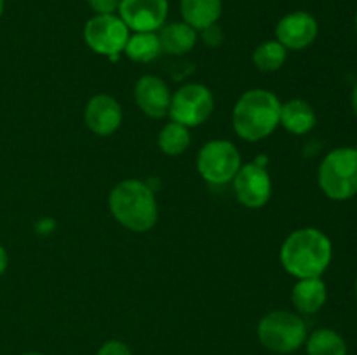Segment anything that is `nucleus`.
<instances>
[{
  "instance_id": "1a4fd4ad",
  "label": "nucleus",
  "mask_w": 357,
  "mask_h": 355,
  "mask_svg": "<svg viewBox=\"0 0 357 355\" xmlns=\"http://www.w3.org/2000/svg\"><path fill=\"white\" fill-rule=\"evenodd\" d=\"M234 191L244 207L260 209L268 202L272 181L267 171L258 164H244L234 178Z\"/></svg>"
},
{
  "instance_id": "ddd939ff",
  "label": "nucleus",
  "mask_w": 357,
  "mask_h": 355,
  "mask_svg": "<svg viewBox=\"0 0 357 355\" xmlns=\"http://www.w3.org/2000/svg\"><path fill=\"white\" fill-rule=\"evenodd\" d=\"M135 101L146 117L162 118L169 113L171 93L162 79L155 75H143L135 86Z\"/></svg>"
},
{
  "instance_id": "a211bd4d",
  "label": "nucleus",
  "mask_w": 357,
  "mask_h": 355,
  "mask_svg": "<svg viewBox=\"0 0 357 355\" xmlns=\"http://www.w3.org/2000/svg\"><path fill=\"white\" fill-rule=\"evenodd\" d=\"M124 52L129 59L136 63L153 61L162 52L159 35L155 31H136L135 35H129Z\"/></svg>"
},
{
  "instance_id": "dca6fc26",
  "label": "nucleus",
  "mask_w": 357,
  "mask_h": 355,
  "mask_svg": "<svg viewBox=\"0 0 357 355\" xmlns=\"http://www.w3.org/2000/svg\"><path fill=\"white\" fill-rule=\"evenodd\" d=\"M183 23L197 30L216 24L222 16V0H181L180 3Z\"/></svg>"
},
{
  "instance_id": "39448f33",
  "label": "nucleus",
  "mask_w": 357,
  "mask_h": 355,
  "mask_svg": "<svg viewBox=\"0 0 357 355\" xmlns=\"http://www.w3.org/2000/svg\"><path fill=\"white\" fill-rule=\"evenodd\" d=\"M257 334L260 343L274 354H293L307 340V326L302 317L286 310H275L261 317Z\"/></svg>"
},
{
  "instance_id": "2eb2a0df",
  "label": "nucleus",
  "mask_w": 357,
  "mask_h": 355,
  "mask_svg": "<svg viewBox=\"0 0 357 355\" xmlns=\"http://www.w3.org/2000/svg\"><path fill=\"white\" fill-rule=\"evenodd\" d=\"M316 111L307 101L291 100L288 103L281 104V117L279 124L288 132L296 136H303L316 127Z\"/></svg>"
},
{
  "instance_id": "4be33fe9",
  "label": "nucleus",
  "mask_w": 357,
  "mask_h": 355,
  "mask_svg": "<svg viewBox=\"0 0 357 355\" xmlns=\"http://www.w3.org/2000/svg\"><path fill=\"white\" fill-rule=\"evenodd\" d=\"M98 355H132V354L126 343H122V341L119 340H110L107 341V343L101 345V348L98 350Z\"/></svg>"
},
{
  "instance_id": "0eeeda50",
  "label": "nucleus",
  "mask_w": 357,
  "mask_h": 355,
  "mask_svg": "<svg viewBox=\"0 0 357 355\" xmlns=\"http://www.w3.org/2000/svg\"><path fill=\"white\" fill-rule=\"evenodd\" d=\"M215 108L211 90L202 84H187L171 94L169 117L185 127H197L209 118Z\"/></svg>"
},
{
  "instance_id": "9b49d317",
  "label": "nucleus",
  "mask_w": 357,
  "mask_h": 355,
  "mask_svg": "<svg viewBox=\"0 0 357 355\" xmlns=\"http://www.w3.org/2000/svg\"><path fill=\"white\" fill-rule=\"evenodd\" d=\"M319 33L316 17L303 10L286 14L275 26V37L279 44L291 51H300L312 44Z\"/></svg>"
},
{
  "instance_id": "393cba45",
  "label": "nucleus",
  "mask_w": 357,
  "mask_h": 355,
  "mask_svg": "<svg viewBox=\"0 0 357 355\" xmlns=\"http://www.w3.org/2000/svg\"><path fill=\"white\" fill-rule=\"evenodd\" d=\"M7 263H9V258H7V251L0 246V275H3V271L7 270Z\"/></svg>"
},
{
  "instance_id": "20e7f679",
  "label": "nucleus",
  "mask_w": 357,
  "mask_h": 355,
  "mask_svg": "<svg viewBox=\"0 0 357 355\" xmlns=\"http://www.w3.org/2000/svg\"><path fill=\"white\" fill-rule=\"evenodd\" d=\"M321 190L331 200H349L357 194V148L342 146L328 153L317 173Z\"/></svg>"
},
{
  "instance_id": "f3484780",
  "label": "nucleus",
  "mask_w": 357,
  "mask_h": 355,
  "mask_svg": "<svg viewBox=\"0 0 357 355\" xmlns=\"http://www.w3.org/2000/svg\"><path fill=\"white\" fill-rule=\"evenodd\" d=\"M160 47L167 54H187L197 42V31L187 23H169L160 28Z\"/></svg>"
},
{
  "instance_id": "7ed1b4c3",
  "label": "nucleus",
  "mask_w": 357,
  "mask_h": 355,
  "mask_svg": "<svg viewBox=\"0 0 357 355\" xmlns=\"http://www.w3.org/2000/svg\"><path fill=\"white\" fill-rule=\"evenodd\" d=\"M108 205L114 218L132 232H146L157 223L155 195L139 180H124L110 191Z\"/></svg>"
},
{
  "instance_id": "4468645a",
  "label": "nucleus",
  "mask_w": 357,
  "mask_h": 355,
  "mask_svg": "<svg viewBox=\"0 0 357 355\" xmlns=\"http://www.w3.org/2000/svg\"><path fill=\"white\" fill-rule=\"evenodd\" d=\"M326 299L328 289L326 284L321 281V277L300 278L291 292L293 306L303 315H312V313L319 312Z\"/></svg>"
},
{
  "instance_id": "aec40b11",
  "label": "nucleus",
  "mask_w": 357,
  "mask_h": 355,
  "mask_svg": "<svg viewBox=\"0 0 357 355\" xmlns=\"http://www.w3.org/2000/svg\"><path fill=\"white\" fill-rule=\"evenodd\" d=\"M188 146H190V131L185 125L178 124V122L171 120L159 132V148L166 155H181Z\"/></svg>"
},
{
  "instance_id": "423d86ee",
  "label": "nucleus",
  "mask_w": 357,
  "mask_h": 355,
  "mask_svg": "<svg viewBox=\"0 0 357 355\" xmlns=\"http://www.w3.org/2000/svg\"><path fill=\"white\" fill-rule=\"evenodd\" d=\"M241 153L236 145L227 139L206 143L197 155V169L211 184H225L236 178L241 169Z\"/></svg>"
},
{
  "instance_id": "f03ea898",
  "label": "nucleus",
  "mask_w": 357,
  "mask_h": 355,
  "mask_svg": "<svg viewBox=\"0 0 357 355\" xmlns=\"http://www.w3.org/2000/svg\"><path fill=\"white\" fill-rule=\"evenodd\" d=\"M279 117V97L271 90L251 89L244 93L234 106L232 125L239 138L255 143L265 139L275 131Z\"/></svg>"
},
{
  "instance_id": "6e6552de",
  "label": "nucleus",
  "mask_w": 357,
  "mask_h": 355,
  "mask_svg": "<svg viewBox=\"0 0 357 355\" xmlns=\"http://www.w3.org/2000/svg\"><path fill=\"white\" fill-rule=\"evenodd\" d=\"M84 40L96 54L117 59L129 40V28L115 14H96L86 23Z\"/></svg>"
},
{
  "instance_id": "f257e3e1",
  "label": "nucleus",
  "mask_w": 357,
  "mask_h": 355,
  "mask_svg": "<svg viewBox=\"0 0 357 355\" xmlns=\"http://www.w3.org/2000/svg\"><path fill=\"white\" fill-rule=\"evenodd\" d=\"M333 246L317 228H300L289 233L281 247V263L289 275L300 278L321 277L330 267Z\"/></svg>"
},
{
  "instance_id": "a878e982",
  "label": "nucleus",
  "mask_w": 357,
  "mask_h": 355,
  "mask_svg": "<svg viewBox=\"0 0 357 355\" xmlns=\"http://www.w3.org/2000/svg\"><path fill=\"white\" fill-rule=\"evenodd\" d=\"M351 103H352V111H354V115L357 117V84L354 86V89H352Z\"/></svg>"
},
{
  "instance_id": "c756f323",
  "label": "nucleus",
  "mask_w": 357,
  "mask_h": 355,
  "mask_svg": "<svg viewBox=\"0 0 357 355\" xmlns=\"http://www.w3.org/2000/svg\"><path fill=\"white\" fill-rule=\"evenodd\" d=\"M356 296H357V281H356Z\"/></svg>"
},
{
  "instance_id": "9d476101",
  "label": "nucleus",
  "mask_w": 357,
  "mask_h": 355,
  "mask_svg": "<svg viewBox=\"0 0 357 355\" xmlns=\"http://www.w3.org/2000/svg\"><path fill=\"white\" fill-rule=\"evenodd\" d=\"M167 10V0H121L119 17L132 31H157L166 23Z\"/></svg>"
},
{
  "instance_id": "f8f14e48",
  "label": "nucleus",
  "mask_w": 357,
  "mask_h": 355,
  "mask_svg": "<svg viewBox=\"0 0 357 355\" xmlns=\"http://www.w3.org/2000/svg\"><path fill=\"white\" fill-rule=\"evenodd\" d=\"M84 118L94 134L110 136L121 127L122 108L115 97L108 94H96L87 103Z\"/></svg>"
},
{
  "instance_id": "b1692460",
  "label": "nucleus",
  "mask_w": 357,
  "mask_h": 355,
  "mask_svg": "<svg viewBox=\"0 0 357 355\" xmlns=\"http://www.w3.org/2000/svg\"><path fill=\"white\" fill-rule=\"evenodd\" d=\"M202 33H204V42L208 45H213V47H215V45L222 44L223 33H222V30H220V28L216 26V24H213V26H209V28H206V30H202Z\"/></svg>"
},
{
  "instance_id": "412c9836",
  "label": "nucleus",
  "mask_w": 357,
  "mask_h": 355,
  "mask_svg": "<svg viewBox=\"0 0 357 355\" xmlns=\"http://www.w3.org/2000/svg\"><path fill=\"white\" fill-rule=\"evenodd\" d=\"M288 58V49L278 40H268L258 45L253 52V63L261 72H278Z\"/></svg>"
},
{
  "instance_id": "5701e85b",
  "label": "nucleus",
  "mask_w": 357,
  "mask_h": 355,
  "mask_svg": "<svg viewBox=\"0 0 357 355\" xmlns=\"http://www.w3.org/2000/svg\"><path fill=\"white\" fill-rule=\"evenodd\" d=\"M87 3L96 14H115L121 6V0H87Z\"/></svg>"
},
{
  "instance_id": "cd10ccee",
  "label": "nucleus",
  "mask_w": 357,
  "mask_h": 355,
  "mask_svg": "<svg viewBox=\"0 0 357 355\" xmlns=\"http://www.w3.org/2000/svg\"><path fill=\"white\" fill-rule=\"evenodd\" d=\"M23 355H44V354H38V352H28V354H23Z\"/></svg>"
},
{
  "instance_id": "6ab92c4d",
  "label": "nucleus",
  "mask_w": 357,
  "mask_h": 355,
  "mask_svg": "<svg viewBox=\"0 0 357 355\" xmlns=\"http://www.w3.org/2000/svg\"><path fill=\"white\" fill-rule=\"evenodd\" d=\"M307 355H347L345 340L333 329H317L305 340Z\"/></svg>"
},
{
  "instance_id": "c85d7f7f",
  "label": "nucleus",
  "mask_w": 357,
  "mask_h": 355,
  "mask_svg": "<svg viewBox=\"0 0 357 355\" xmlns=\"http://www.w3.org/2000/svg\"><path fill=\"white\" fill-rule=\"evenodd\" d=\"M356 31H357V13H356Z\"/></svg>"
},
{
  "instance_id": "bb28decb",
  "label": "nucleus",
  "mask_w": 357,
  "mask_h": 355,
  "mask_svg": "<svg viewBox=\"0 0 357 355\" xmlns=\"http://www.w3.org/2000/svg\"><path fill=\"white\" fill-rule=\"evenodd\" d=\"M3 7H6V0H0V16L3 14Z\"/></svg>"
}]
</instances>
